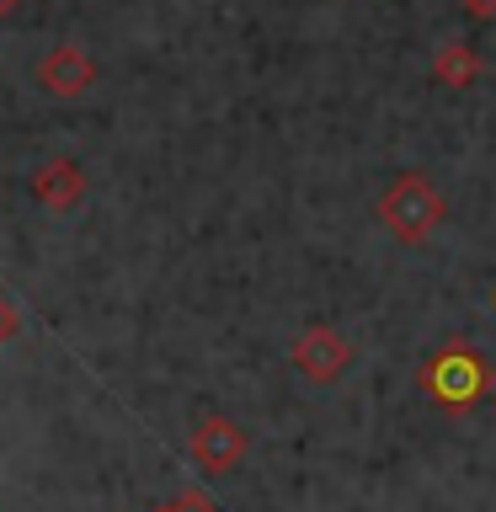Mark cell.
Returning <instances> with one entry per match:
<instances>
[{
	"mask_svg": "<svg viewBox=\"0 0 496 512\" xmlns=\"http://www.w3.org/2000/svg\"><path fill=\"white\" fill-rule=\"evenodd\" d=\"M491 304H496V294H491Z\"/></svg>",
	"mask_w": 496,
	"mask_h": 512,
	"instance_id": "obj_12",
	"label": "cell"
},
{
	"mask_svg": "<svg viewBox=\"0 0 496 512\" xmlns=\"http://www.w3.org/2000/svg\"><path fill=\"white\" fill-rule=\"evenodd\" d=\"M32 198L43 208H59V214H70V208L86 198V176H80L75 160H54V166L38 171V182H32Z\"/></svg>",
	"mask_w": 496,
	"mask_h": 512,
	"instance_id": "obj_6",
	"label": "cell"
},
{
	"mask_svg": "<svg viewBox=\"0 0 496 512\" xmlns=\"http://www.w3.org/2000/svg\"><path fill=\"white\" fill-rule=\"evenodd\" d=\"M443 214H448L443 192L432 187L427 176H416V171L395 176V182L379 192V224H384L395 240H406V246L427 240V235L443 224Z\"/></svg>",
	"mask_w": 496,
	"mask_h": 512,
	"instance_id": "obj_2",
	"label": "cell"
},
{
	"mask_svg": "<svg viewBox=\"0 0 496 512\" xmlns=\"http://www.w3.org/2000/svg\"><path fill=\"white\" fill-rule=\"evenodd\" d=\"M294 368L310 384H336L352 368V347H347V336L342 331H331V326H310L299 336V347H294Z\"/></svg>",
	"mask_w": 496,
	"mask_h": 512,
	"instance_id": "obj_4",
	"label": "cell"
},
{
	"mask_svg": "<svg viewBox=\"0 0 496 512\" xmlns=\"http://www.w3.org/2000/svg\"><path fill=\"white\" fill-rule=\"evenodd\" d=\"M192 464H203L208 475H230L240 459H246V448H251V438H246V427L240 422H230V416H203L198 427H192Z\"/></svg>",
	"mask_w": 496,
	"mask_h": 512,
	"instance_id": "obj_3",
	"label": "cell"
},
{
	"mask_svg": "<svg viewBox=\"0 0 496 512\" xmlns=\"http://www.w3.org/2000/svg\"><path fill=\"white\" fill-rule=\"evenodd\" d=\"M91 80H96V64L86 59V48H75V43L48 48L43 64H38V86L54 91V96H86Z\"/></svg>",
	"mask_w": 496,
	"mask_h": 512,
	"instance_id": "obj_5",
	"label": "cell"
},
{
	"mask_svg": "<svg viewBox=\"0 0 496 512\" xmlns=\"http://www.w3.org/2000/svg\"><path fill=\"white\" fill-rule=\"evenodd\" d=\"M464 11L470 16H496V0H464Z\"/></svg>",
	"mask_w": 496,
	"mask_h": 512,
	"instance_id": "obj_10",
	"label": "cell"
},
{
	"mask_svg": "<svg viewBox=\"0 0 496 512\" xmlns=\"http://www.w3.org/2000/svg\"><path fill=\"white\" fill-rule=\"evenodd\" d=\"M16 6H22V0H0V16H11Z\"/></svg>",
	"mask_w": 496,
	"mask_h": 512,
	"instance_id": "obj_11",
	"label": "cell"
},
{
	"mask_svg": "<svg viewBox=\"0 0 496 512\" xmlns=\"http://www.w3.org/2000/svg\"><path fill=\"white\" fill-rule=\"evenodd\" d=\"M155 512H219L208 496H198V491H182L176 502H166V507H155Z\"/></svg>",
	"mask_w": 496,
	"mask_h": 512,
	"instance_id": "obj_8",
	"label": "cell"
},
{
	"mask_svg": "<svg viewBox=\"0 0 496 512\" xmlns=\"http://www.w3.org/2000/svg\"><path fill=\"white\" fill-rule=\"evenodd\" d=\"M475 75H480V59H475L470 43H443L438 59H432V80H443L448 91L475 86Z\"/></svg>",
	"mask_w": 496,
	"mask_h": 512,
	"instance_id": "obj_7",
	"label": "cell"
},
{
	"mask_svg": "<svg viewBox=\"0 0 496 512\" xmlns=\"http://www.w3.org/2000/svg\"><path fill=\"white\" fill-rule=\"evenodd\" d=\"M422 395L438 411H475L491 395V363L470 342H448L422 363Z\"/></svg>",
	"mask_w": 496,
	"mask_h": 512,
	"instance_id": "obj_1",
	"label": "cell"
},
{
	"mask_svg": "<svg viewBox=\"0 0 496 512\" xmlns=\"http://www.w3.org/2000/svg\"><path fill=\"white\" fill-rule=\"evenodd\" d=\"M16 331H22V315H16V304H11L6 294H0V347H6Z\"/></svg>",
	"mask_w": 496,
	"mask_h": 512,
	"instance_id": "obj_9",
	"label": "cell"
}]
</instances>
